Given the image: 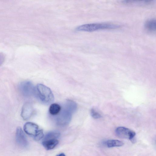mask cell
Segmentation results:
<instances>
[{
	"instance_id": "cell-1",
	"label": "cell",
	"mask_w": 156,
	"mask_h": 156,
	"mask_svg": "<svg viewBox=\"0 0 156 156\" xmlns=\"http://www.w3.org/2000/svg\"><path fill=\"white\" fill-rule=\"evenodd\" d=\"M76 108V104L74 102L70 100H67L59 112L57 119L58 124L64 126L68 124Z\"/></svg>"
},
{
	"instance_id": "cell-2",
	"label": "cell",
	"mask_w": 156,
	"mask_h": 156,
	"mask_svg": "<svg viewBox=\"0 0 156 156\" xmlns=\"http://www.w3.org/2000/svg\"><path fill=\"white\" fill-rule=\"evenodd\" d=\"M120 26L108 23H93L83 24L78 26L76 30L78 31L92 32L99 30L115 29Z\"/></svg>"
},
{
	"instance_id": "cell-3",
	"label": "cell",
	"mask_w": 156,
	"mask_h": 156,
	"mask_svg": "<svg viewBox=\"0 0 156 156\" xmlns=\"http://www.w3.org/2000/svg\"><path fill=\"white\" fill-rule=\"evenodd\" d=\"M35 95H37L43 103L49 104L53 101L54 95L48 87L42 84H38L35 87Z\"/></svg>"
},
{
	"instance_id": "cell-4",
	"label": "cell",
	"mask_w": 156,
	"mask_h": 156,
	"mask_svg": "<svg viewBox=\"0 0 156 156\" xmlns=\"http://www.w3.org/2000/svg\"><path fill=\"white\" fill-rule=\"evenodd\" d=\"M19 89L20 93L24 97H29L35 95V87L30 81H24L20 82Z\"/></svg>"
},
{
	"instance_id": "cell-5",
	"label": "cell",
	"mask_w": 156,
	"mask_h": 156,
	"mask_svg": "<svg viewBox=\"0 0 156 156\" xmlns=\"http://www.w3.org/2000/svg\"><path fill=\"white\" fill-rule=\"evenodd\" d=\"M116 135L119 137L128 139L133 143L136 142V133L132 130L124 127H119L115 130Z\"/></svg>"
},
{
	"instance_id": "cell-6",
	"label": "cell",
	"mask_w": 156,
	"mask_h": 156,
	"mask_svg": "<svg viewBox=\"0 0 156 156\" xmlns=\"http://www.w3.org/2000/svg\"><path fill=\"white\" fill-rule=\"evenodd\" d=\"M16 139L18 145L22 147H27L28 142L22 129L20 127L17 128L16 133Z\"/></svg>"
},
{
	"instance_id": "cell-7",
	"label": "cell",
	"mask_w": 156,
	"mask_h": 156,
	"mask_svg": "<svg viewBox=\"0 0 156 156\" xmlns=\"http://www.w3.org/2000/svg\"><path fill=\"white\" fill-rule=\"evenodd\" d=\"M34 109L32 104L30 102H27L23 105L22 109L21 115L25 120L30 118L32 115Z\"/></svg>"
},
{
	"instance_id": "cell-8",
	"label": "cell",
	"mask_w": 156,
	"mask_h": 156,
	"mask_svg": "<svg viewBox=\"0 0 156 156\" xmlns=\"http://www.w3.org/2000/svg\"><path fill=\"white\" fill-rule=\"evenodd\" d=\"M23 129L26 133L34 137L36 135L40 129L37 125L29 122H26L24 124Z\"/></svg>"
},
{
	"instance_id": "cell-9",
	"label": "cell",
	"mask_w": 156,
	"mask_h": 156,
	"mask_svg": "<svg viewBox=\"0 0 156 156\" xmlns=\"http://www.w3.org/2000/svg\"><path fill=\"white\" fill-rule=\"evenodd\" d=\"M58 139L43 138L42 144L45 149L48 150L53 149L58 144Z\"/></svg>"
},
{
	"instance_id": "cell-10",
	"label": "cell",
	"mask_w": 156,
	"mask_h": 156,
	"mask_svg": "<svg viewBox=\"0 0 156 156\" xmlns=\"http://www.w3.org/2000/svg\"><path fill=\"white\" fill-rule=\"evenodd\" d=\"M121 3L126 5H144L151 4L154 0H119Z\"/></svg>"
},
{
	"instance_id": "cell-11",
	"label": "cell",
	"mask_w": 156,
	"mask_h": 156,
	"mask_svg": "<svg viewBox=\"0 0 156 156\" xmlns=\"http://www.w3.org/2000/svg\"><path fill=\"white\" fill-rule=\"evenodd\" d=\"M144 27L146 30L150 32H155L156 29L155 19L153 18L147 20L145 22Z\"/></svg>"
},
{
	"instance_id": "cell-12",
	"label": "cell",
	"mask_w": 156,
	"mask_h": 156,
	"mask_svg": "<svg viewBox=\"0 0 156 156\" xmlns=\"http://www.w3.org/2000/svg\"><path fill=\"white\" fill-rule=\"evenodd\" d=\"M106 144L108 147H112L122 146L123 143L119 140H108L106 142Z\"/></svg>"
},
{
	"instance_id": "cell-13",
	"label": "cell",
	"mask_w": 156,
	"mask_h": 156,
	"mask_svg": "<svg viewBox=\"0 0 156 156\" xmlns=\"http://www.w3.org/2000/svg\"><path fill=\"white\" fill-rule=\"evenodd\" d=\"M61 110L60 106L56 103L51 104L49 108V112L50 114L53 115L58 114Z\"/></svg>"
},
{
	"instance_id": "cell-14",
	"label": "cell",
	"mask_w": 156,
	"mask_h": 156,
	"mask_svg": "<svg viewBox=\"0 0 156 156\" xmlns=\"http://www.w3.org/2000/svg\"><path fill=\"white\" fill-rule=\"evenodd\" d=\"M90 114L92 117L95 119H99L101 117V115L93 108L91 109Z\"/></svg>"
},
{
	"instance_id": "cell-15",
	"label": "cell",
	"mask_w": 156,
	"mask_h": 156,
	"mask_svg": "<svg viewBox=\"0 0 156 156\" xmlns=\"http://www.w3.org/2000/svg\"><path fill=\"white\" fill-rule=\"evenodd\" d=\"M44 134L43 131L41 129H40L36 135L34 136V139L36 141H39L44 137Z\"/></svg>"
},
{
	"instance_id": "cell-16",
	"label": "cell",
	"mask_w": 156,
	"mask_h": 156,
	"mask_svg": "<svg viewBox=\"0 0 156 156\" xmlns=\"http://www.w3.org/2000/svg\"><path fill=\"white\" fill-rule=\"evenodd\" d=\"M5 59V56L4 53L0 52V66L4 62Z\"/></svg>"
},
{
	"instance_id": "cell-17",
	"label": "cell",
	"mask_w": 156,
	"mask_h": 156,
	"mask_svg": "<svg viewBox=\"0 0 156 156\" xmlns=\"http://www.w3.org/2000/svg\"><path fill=\"white\" fill-rule=\"evenodd\" d=\"M57 155L61 156H65V154L64 153H60V154H59L58 155Z\"/></svg>"
}]
</instances>
